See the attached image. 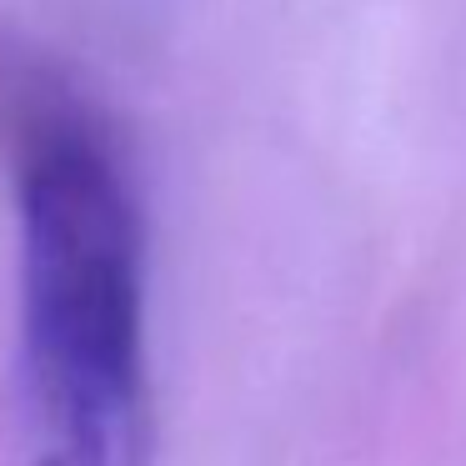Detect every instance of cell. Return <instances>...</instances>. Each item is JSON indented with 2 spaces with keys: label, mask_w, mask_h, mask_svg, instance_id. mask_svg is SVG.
I'll use <instances>...</instances> for the list:
<instances>
[{
  "label": "cell",
  "mask_w": 466,
  "mask_h": 466,
  "mask_svg": "<svg viewBox=\"0 0 466 466\" xmlns=\"http://www.w3.org/2000/svg\"><path fill=\"white\" fill-rule=\"evenodd\" d=\"M21 356L51 436L151 431L146 241L116 151L76 111L21 136Z\"/></svg>",
  "instance_id": "1"
},
{
  "label": "cell",
  "mask_w": 466,
  "mask_h": 466,
  "mask_svg": "<svg viewBox=\"0 0 466 466\" xmlns=\"http://www.w3.org/2000/svg\"><path fill=\"white\" fill-rule=\"evenodd\" d=\"M35 466H151V431L51 436Z\"/></svg>",
  "instance_id": "2"
}]
</instances>
